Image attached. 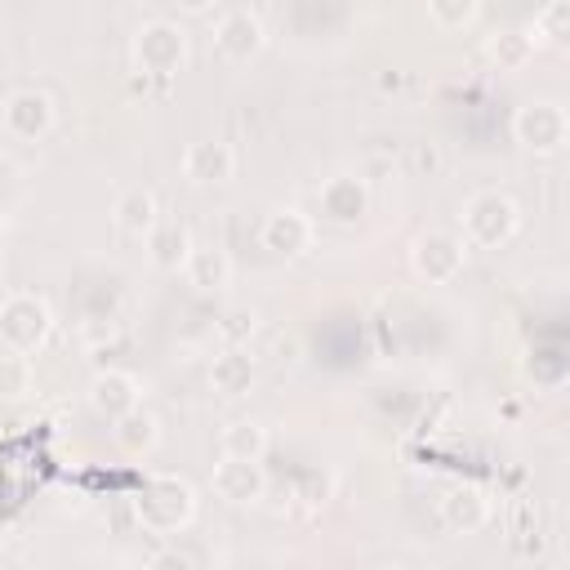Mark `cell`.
Here are the masks:
<instances>
[{"instance_id": "1", "label": "cell", "mask_w": 570, "mask_h": 570, "mask_svg": "<svg viewBox=\"0 0 570 570\" xmlns=\"http://www.w3.org/2000/svg\"><path fill=\"white\" fill-rule=\"evenodd\" d=\"M517 223H521V214H517L512 196H503V191H481V196H472L468 209H463V240H468V245H481V249H494V245L512 240Z\"/></svg>"}, {"instance_id": "2", "label": "cell", "mask_w": 570, "mask_h": 570, "mask_svg": "<svg viewBox=\"0 0 570 570\" xmlns=\"http://www.w3.org/2000/svg\"><path fill=\"white\" fill-rule=\"evenodd\" d=\"M191 508H196L191 485L178 481V476H151V481L142 485V494H138V517H142V525L156 530V534L178 530V525L191 517Z\"/></svg>"}, {"instance_id": "3", "label": "cell", "mask_w": 570, "mask_h": 570, "mask_svg": "<svg viewBox=\"0 0 570 570\" xmlns=\"http://www.w3.org/2000/svg\"><path fill=\"white\" fill-rule=\"evenodd\" d=\"M53 330V316H49V303L36 298V294H9L4 307H0V338L13 347V352H36Z\"/></svg>"}, {"instance_id": "4", "label": "cell", "mask_w": 570, "mask_h": 570, "mask_svg": "<svg viewBox=\"0 0 570 570\" xmlns=\"http://www.w3.org/2000/svg\"><path fill=\"white\" fill-rule=\"evenodd\" d=\"M134 58H138V71H147V76H174L187 58V36L174 22H147L138 31Z\"/></svg>"}, {"instance_id": "5", "label": "cell", "mask_w": 570, "mask_h": 570, "mask_svg": "<svg viewBox=\"0 0 570 570\" xmlns=\"http://www.w3.org/2000/svg\"><path fill=\"white\" fill-rule=\"evenodd\" d=\"M463 254H468V240L463 236H454V232H428V236L414 240V254L410 258H414V272L423 281H450V276H459Z\"/></svg>"}, {"instance_id": "6", "label": "cell", "mask_w": 570, "mask_h": 570, "mask_svg": "<svg viewBox=\"0 0 570 570\" xmlns=\"http://www.w3.org/2000/svg\"><path fill=\"white\" fill-rule=\"evenodd\" d=\"M512 129L530 151H557L566 142V111L557 102H530L517 111Z\"/></svg>"}, {"instance_id": "7", "label": "cell", "mask_w": 570, "mask_h": 570, "mask_svg": "<svg viewBox=\"0 0 570 570\" xmlns=\"http://www.w3.org/2000/svg\"><path fill=\"white\" fill-rule=\"evenodd\" d=\"M214 49H218L227 62H249V58L263 49V22H258L249 9L223 13L218 27H214Z\"/></svg>"}, {"instance_id": "8", "label": "cell", "mask_w": 570, "mask_h": 570, "mask_svg": "<svg viewBox=\"0 0 570 570\" xmlns=\"http://www.w3.org/2000/svg\"><path fill=\"white\" fill-rule=\"evenodd\" d=\"M49 125H53V102H49V94H40V89H18V94H9V102H4V129H9L13 138H40Z\"/></svg>"}, {"instance_id": "9", "label": "cell", "mask_w": 570, "mask_h": 570, "mask_svg": "<svg viewBox=\"0 0 570 570\" xmlns=\"http://www.w3.org/2000/svg\"><path fill=\"white\" fill-rule=\"evenodd\" d=\"M263 245H267L272 254H303V249L312 245V218H307L303 209H294V205L272 209V214L263 218Z\"/></svg>"}, {"instance_id": "10", "label": "cell", "mask_w": 570, "mask_h": 570, "mask_svg": "<svg viewBox=\"0 0 570 570\" xmlns=\"http://www.w3.org/2000/svg\"><path fill=\"white\" fill-rule=\"evenodd\" d=\"M183 276H187L191 289L218 294V289H227V281H232V258H227L218 245H191L187 258H183Z\"/></svg>"}, {"instance_id": "11", "label": "cell", "mask_w": 570, "mask_h": 570, "mask_svg": "<svg viewBox=\"0 0 570 570\" xmlns=\"http://www.w3.org/2000/svg\"><path fill=\"white\" fill-rule=\"evenodd\" d=\"M214 490L227 499V503H249L263 494V472H258V459H236V454H223V463L214 468Z\"/></svg>"}, {"instance_id": "12", "label": "cell", "mask_w": 570, "mask_h": 570, "mask_svg": "<svg viewBox=\"0 0 570 570\" xmlns=\"http://www.w3.org/2000/svg\"><path fill=\"white\" fill-rule=\"evenodd\" d=\"M232 169H236V156H232L227 142H214L209 138V142H191L183 151V174L191 183H227Z\"/></svg>"}, {"instance_id": "13", "label": "cell", "mask_w": 570, "mask_h": 570, "mask_svg": "<svg viewBox=\"0 0 570 570\" xmlns=\"http://www.w3.org/2000/svg\"><path fill=\"white\" fill-rule=\"evenodd\" d=\"M89 401H94L98 414L116 419V414H125V410L138 405V379L125 374V370H107V374H98L89 383Z\"/></svg>"}, {"instance_id": "14", "label": "cell", "mask_w": 570, "mask_h": 570, "mask_svg": "<svg viewBox=\"0 0 570 570\" xmlns=\"http://www.w3.org/2000/svg\"><path fill=\"white\" fill-rule=\"evenodd\" d=\"M361 209H365V187H361V178L334 174V178L321 187V214H325L330 223H352V218H361Z\"/></svg>"}, {"instance_id": "15", "label": "cell", "mask_w": 570, "mask_h": 570, "mask_svg": "<svg viewBox=\"0 0 570 570\" xmlns=\"http://www.w3.org/2000/svg\"><path fill=\"white\" fill-rule=\"evenodd\" d=\"M111 223H116L125 236H138V240H142V236L156 227V196H151L147 187L120 191L116 205H111Z\"/></svg>"}, {"instance_id": "16", "label": "cell", "mask_w": 570, "mask_h": 570, "mask_svg": "<svg viewBox=\"0 0 570 570\" xmlns=\"http://www.w3.org/2000/svg\"><path fill=\"white\" fill-rule=\"evenodd\" d=\"M142 240H147V254H151L156 267H183V258L191 249V232L174 218H156V227Z\"/></svg>"}, {"instance_id": "17", "label": "cell", "mask_w": 570, "mask_h": 570, "mask_svg": "<svg viewBox=\"0 0 570 570\" xmlns=\"http://www.w3.org/2000/svg\"><path fill=\"white\" fill-rule=\"evenodd\" d=\"M209 383H214L223 396H240V392H249V383H254V365H249V356H245V352H223V356H214Z\"/></svg>"}, {"instance_id": "18", "label": "cell", "mask_w": 570, "mask_h": 570, "mask_svg": "<svg viewBox=\"0 0 570 570\" xmlns=\"http://www.w3.org/2000/svg\"><path fill=\"white\" fill-rule=\"evenodd\" d=\"M156 436H160V423H156V414H147V410H125V414H116V441L125 445V450H151L156 445Z\"/></svg>"}, {"instance_id": "19", "label": "cell", "mask_w": 570, "mask_h": 570, "mask_svg": "<svg viewBox=\"0 0 570 570\" xmlns=\"http://www.w3.org/2000/svg\"><path fill=\"white\" fill-rule=\"evenodd\" d=\"M441 517H445L454 530H472V525H481V521H485V499H481L472 485H459V490H450V494H445Z\"/></svg>"}, {"instance_id": "20", "label": "cell", "mask_w": 570, "mask_h": 570, "mask_svg": "<svg viewBox=\"0 0 570 570\" xmlns=\"http://www.w3.org/2000/svg\"><path fill=\"white\" fill-rule=\"evenodd\" d=\"M267 450V432L249 419H236L223 428V454H236V459H263Z\"/></svg>"}, {"instance_id": "21", "label": "cell", "mask_w": 570, "mask_h": 570, "mask_svg": "<svg viewBox=\"0 0 570 570\" xmlns=\"http://www.w3.org/2000/svg\"><path fill=\"white\" fill-rule=\"evenodd\" d=\"M566 22H570V9H566V0H552L539 18H534V31H530V40H543V45H561L566 40Z\"/></svg>"}, {"instance_id": "22", "label": "cell", "mask_w": 570, "mask_h": 570, "mask_svg": "<svg viewBox=\"0 0 570 570\" xmlns=\"http://www.w3.org/2000/svg\"><path fill=\"white\" fill-rule=\"evenodd\" d=\"M27 387H31V370H27L22 352L0 356V396H4V401H13V396H22Z\"/></svg>"}, {"instance_id": "23", "label": "cell", "mask_w": 570, "mask_h": 570, "mask_svg": "<svg viewBox=\"0 0 570 570\" xmlns=\"http://www.w3.org/2000/svg\"><path fill=\"white\" fill-rule=\"evenodd\" d=\"M490 53L499 58V67H521V62L534 53V40H530L525 31H503V36L490 45Z\"/></svg>"}, {"instance_id": "24", "label": "cell", "mask_w": 570, "mask_h": 570, "mask_svg": "<svg viewBox=\"0 0 570 570\" xmlns=\"http://www.w3.org/2000/svg\"><path fill=\"white\" fill-rule=\"evenodd\" d=\"M428 9H432V18H436V22L459 27V22H468V18H472L476 0H428Z\"/></svg>"}, {"instance_id": "25", "label": "cell", "mask_w": 570, "mask_h": 570, "mask_svg": "<svg viewBox=\"0 0 570 570\" xmlns=\"http://www.w3.org/2000/svg\"><path fill=\"white\" fill-rule=\"evenodd\" d=\"M178 4H183V9H205L209 0H178Z\"/></svg>"}]
</instances>
